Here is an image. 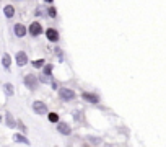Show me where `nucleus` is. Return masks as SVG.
Returning <instances> with one entry per match:
<instances>
[{"mask_svg": "<svg viewBox=\"0 0 166 147\" xmlns=\"http://www.w3.org/2000/svg\"><path fill=\"white\" fill-rule=\"evenodd\" d=\"M59 95H60V98H64V100H67V101L75 98V92H74V90H70V88H60Z\"/></svg>", "mask_w": 166, "mask_h": 147, "instance_id": "1", "label": "nucleus"}, {"mask_svg": "<svg viewBox=\"0 0 166 147\" xmlns=\"http://www.w3.org/2000/svg\"><path fill=\"white\" fill-rule=\"evenodd\" d=\"M33 110L38 114H46L47 113V106H46V103H42V101H34L33 103Z\"/></svg>", "mask_w": 166, "mask_h": 147, "instance_id": "2", "label": "nucleus"}, {"mask_svg": "<svg viewBox=\"0 0 166 147\" xmlns=\"http://www.w3.org/2000/svg\"><path fill=\"white\" fill-rule=\"evenodd\" d=\"M25 83L30 87V88H36V87H38V77H34L33 74L26 75V77H25Z\"/></svg>", "mask_w": 166, "mask_h": 147, "instance_id": "3", "label": "nucleus"}, {"mask_svg": "<svg viewBox=\"0 0 166 147\" xmlns=\"http://www.w3.org/2000/svg\"><path fill=\"white\" fill-rule=\"evenodd\" d=\"M30 33H31V34H33V36H39V34H41V33H42V26H41V25H39V23H38V21H34V23H33V25H31V26H30Z\"/></svg>", "mask_w": 166, "mask_h": 147, "instance_id": "4", "label": "nucleus"}, {"mask_svg": "<svg viewBox=\"0 0 166 147\" xmlns=\"http://www.w3.org/2000/svg\"><path fill=\"white\" fill-rule=\"evenodd\" d=\"M15 34H17L18 38H23L26 34V28H25V25H21V23H17L15 25Z\"/></svg>", "mask_w": 166, "mask_h": 147, "instance_id": "5", "label": "nucleus"}, {"mask_svg": "<svg viewBox=\"0 0 166 147\" xmlns=\"http://www.w3.org/2000/svg\"><path fill=\"white\" fill-rule=\"evenodd\" d=\"M46 34H47V39H49V41H59V33L55 30H52V28H49V30L46 31Z\"/></svg>", "mask_w": 166, "mask_h": 147, "instance_id": "6", "label": "nucleus"}, {"mask_svg": "<svg viewBox=\"0 0 166 147\" xmlns=\"http://www.w3.org/2000/svg\"><path fill=\"white\" fill-rule=\"evenodd\" d=\"M26 62H28V56L23 53V51H21V53H18L17 54V64L18 66H25Z\"/></svg>", "mask_w": 166, "mask_h": 147, "instance_id": "7", "label": "nucleus"}, {"mask_svg": "<svg viewBox=\"0 0 166 147\" xmlns=\"http://www.w3.org/2000/svg\"><path fill=\"white\" fill-rule=\"evenodd\" d=\"M82 97H83L86 101H90V103H98V101H99V98L96 97V95H93V93H86V92H85Z\"/></svg>", "mask_w": 166, "mask_h": 147, "instance_id": "8", "label": "nucleus"}, {"mask_svg": "<svg viewBox=\"0 0 166 147\" xmlns=\"http://www.w3.org/2000/svg\"><path fill=\"white\" fill-rule=\"evenodd\" d=\"M57 129H59V133H62V134H65V136H67V134H70V126H68V124H65V123H60V124L57 126Z\"/></svg>", "mask_w": 166, "mask_h": 147, "instance_id": "9", "label": "nucleus"}, {"mask_svg": "<svg viewBox=\"0 0 166 147\" xmlns=\"http://www.w3.org/2000/svg\"><path fill=\"white\" fill-rule=\"evenodd\" d=\"M3 11H5V17H7V18H11V17L15 15V8H13L11 5H7L5 8H3Z\"/></svg>", "mask_w": 166, "mask_h": 147, "instance_id": "10", "label": "nucleus"}, {"mask_svg": "<svg viewBox=\"0 0 166 147\" xmlns=\"http://www.w3.org/2000/svg\"><path fill=\"white\" fill-rule=\"evenodd\" d=\"M2 64H3V67H7V69H8V67H10V56H8V54H3Z\"/></svg>", "mask_w": 166, "mask_h": 147, "instance_id": "11", "label": "nucleus"}, {"mask_svg": "<svg viewBox=\"0 0 166 147\" xmlns=\"http://www.w3.org/2000/svg\"><path fill=\"white\" fill-rule=\"evenodd\" d=\"M3 88H5V93L7 95H13V85H11V83H5V85H3Z\"/></svg>", "mask_w": 166, "mask_h": 147, "instance_id": "12", "label": "nucleus"}, {"mask_svg": "<svg viewBox=\"0 0 166 147\" xmlns=\"http://www.w3.org/2000/svg\"><path fill=\"white\" fill-rule=\"evenodd\" d=\"M15 141H17V142H25V144H30V141H28L25 136H21V134H17V136H15Z\"/></svg>", "mask_w": 166, "mask_h": 147, "instance_id": "13", "label": "nucleus"}, {"mask_svg": "<svg viewBox=\"0 0 166 147\" xmlns=\"http://www.w3.org/2000/svg\"><path fill=\"white\" fill-rule=\"evenodd\" d=\"M7 124H8L10 128H15V121H13V118H11L10 113H7Z\"/></svg>", "mask_w": 166, "mask_h": 147, "instance_id": "14", "label": "nucleus"}, {"mask_svg": "<svg viewBox=\"0 0 166 147\" xmlns=\"http://www.w3.org/2000/svg\"><path fill=\"white\" fill-rule=\"evenodd\" d=\"M49 121H51V123H57V121H59L57 113H49Z\"/></svg>", "mask_w": 166, "mask_h": 147, "instance_id": "15", "label": "nucleus"}, {"mask_svg": "<svg viewBox=\"0 0 166 147\" xmlns=\"http://www.w3.org/2000/svg\"><path fill=\"white\" fill-rule=\"evenodd\" d=\"M51 72H52V66L44 67V75H46V77H51Z\"/></svg>", "mask_w": 166, "mask_h": 147, "instance_id": "16", "label": "nucleus"}, {"mask_svg": "<svg viewBox=\"0 0 166 147\" xmlns=\"http://www.w3.org/2000/svg\"><path fill=\"white\" fill-rule=\"evenodd\" d=\"M47 15H49V17H52V18H54L55 15H57V11H55V8H54V7H51V8H47Z\"/></svg>", "mask_w": 166, "mask_h": 147, "instance_id": "17", "label": "nucleus"}, {"mask_svg": "<svg viewBox=\"0 0 166 147\" xmlns=\"http://www.w3.org/2000/svg\"><path fill=\"white\" fill-rule=\"evenodd\" d=\"M33 66L36 67V69H39V67H42V66H44V61H42V59H39V61H34V62H33Z\"/></svg>", "mask_w": 166, "mask_h": 147, "instance_id": "18", "label": "nucleus"}, {"mask_svg": "<svg viewBox=\"0 0 166 147\" xmlns=\"http://www.w3.org/2000/svg\"><path fill=\"white\" fill-rule=\"evenodd\" d=\"M46 2H52V0H46Z\"/></svg>", "mask_w": 166, "mask_h": 147, "instance_id": "19", "label": "nucleus"}]
</instances>
